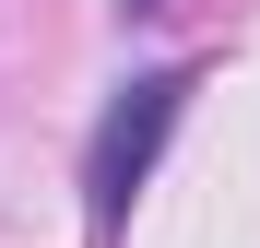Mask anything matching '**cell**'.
<instances>
[{
	"instance_id": "cell-2",
	"label": "cell",
	"mask_w": 260,
	"mask_h": 248,
	"mask_svg": "<svg viewBox=\"0 0 260 248\" xmlns=\"http://www.w3.org/2000/svg\"><path fill=\"white\" fill-rule=\"evenodd\" d=\"M130 12H154V0H130Z\"/></svg>"
},
{
	"instance_id": "cell-1",
	"label": "cell",
	"mask_w": 260,
	"mask_h": 248,
	"mask_svg": "<svg viewBox=\"0 0 260 248\" xmlns=\"http://www.w3.org/2000/svg\"><path fill=\"white\" fill-rule=\"evenodd\" d=\"M178 118H189V71H142V83H118V107L95 118V142H83V213H95V225L130 213V189L154 178V154L178 142Z\"/></svg>"
}]
</instances>
